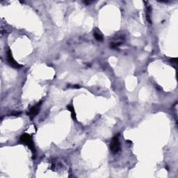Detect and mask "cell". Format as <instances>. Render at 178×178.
Here are the masks:
<instances>
[{"label": "cell", "instance_id": "obj_1", "mask_svg": "<svg viewBox=\"0 0 178 178\" xmlns=\"http://www.w3.org/2000/svg\"><path fill=\"white\" fill-rule=\"evenodd\" d=\"M20 140L21 143H25L26 146L29 147V148L31 149V150L33 153H35L34 144V142H33V139L31 136L28 134H22L20 137Z\"/></svg>", "mask_w": 178, "mask_h": 178}, {"label": "cell", "instance_id": "obj_2", "mask_svg": "<svg viewBox=\"0 0 178 178\" xmlns=\"http://www.w3.org/2000/svg\"><path fill=\"white\" fill-rule=\"evenodd\" d=\"M120 141H119V137L118 135L115 136L112 139L111 144H110V150H111V153L114 154H116L118 153L120 150Z\"/></svg>", "mask_w": 178, "mask_h": 178}, {"label": "cell", "instance_id": "obj_3", "mask_svg": "<svg viewBox=\"0 0 178 178\" xmlns=\"http://www.w3.org/2000/svg\"><path fill=\"white\" fill-rule=\"evenodd\" d=\"M7 61H8V64H10L11 66L14 68H21L22 67V65L19 64L17 61H15V60L13 57L12 53H11V51L10 50H8V51H7Z\"/></svg>", "mask_w": 178, "mask_h": 178}, {"label": "cell", "instance_id": "obj_4", "mask_svg": "<svg viewBox=\"0 0 178 178\" xmlns=\"http://www.w3.org/2000/svg\"><path fill=\"white\" fill-rule=\"evenodd\" d=\"M41 102H40V103H38V104H37L36 105H35V106L32 107L30 109V110L29 111V113H28V115H29V116H30L31 119L34 118V117L38 114L40 107H41Z\"/></svg>", "mask_w": 178, "mask_h": 178}, {"label": "cell", "instance_id": "obj_5", "mask_svg": "<svg viewBox=\"0 0 178 178\" xmlns=\"http://www.w3.org/2000/svg\"><path fill=\"white\" fill-rule=\"evenodd\" d=\"M94 37L97 41H102L104 39V36H103L102 32L97 28L94 29Z\"/></svg>", "mask_w": 178, "mask_h": 178}, {"label": "cell", "instance_id": "obj_6", "mask_svg": "<svg viewBox=\"0 0 178 178\" xmlns=\"http://www.w3.org/2000/svg\"><path fill=\"white\" fill-rule=\"evenodd\" d=\"M67 109L69 110L70 111V113H71V116H72V118L73 119V120H77V115L75 113V111H74V109L72 105H68L67 106Z\"/></svg>", "mask_w": 178, "mask_h": 178}, {"label": "cell", "instance_id": "obj_7", "mask_svg": "<svg viewBox=\"0 0 178 178\" xmlns=\"http://www.w3.org/2000/svg\"><path fill=\"white\" fill-rule=\"evenodd\" d=\"M21 114V112H17V111H15L13 112V113H12L11 114L13 115V116H19V115Z\"/></svg>", "mask_w": 178, "mask_h": 178}]
</instances>
